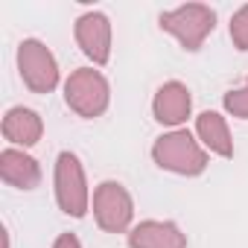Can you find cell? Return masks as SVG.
Returning <instances> with one entry per match:
<instances>
[{"label": "cell", "mask_w": 248, "mask_h": 248, "mask_svg": "<svg viewBox=\"0 0 248 248\" xmlns=\"http://www.w3.org/2000/svg\"><path fill=\"white\" fill-rule=\"evenodd\" d=\"M152 161L164 172H172L181 178H196V175H204V170L210 167V152L199 143L196 132L172 129V132H164L161 138H155Z\"/></svg>", "instance_id": "obj_1"}, {"label": "cell", "mask_w": 248, "mask_h": 248, "mask_svg": "<svg viewBox=\"0 0 248 248\" xmlns=\"http://www.w3.org/2000/svg\"><path fill=\"white\" fill-rule=\"evenodd\" d=\"M53 193H56V204L64 216H70V219H85L88 216L93 193L88 187V175H85V167H82L79 155L70 152V149L56 155Z\"/></svg>", "instance_id": "obj_2"}, {"label": "cell", "mask_w": 248, "mask_h": 248, "mask_svg": "<svg viewBox=\"0 0 248 248\" xmlns=\"http://www.w3.org/2000/svg\"><path fill=\"white\" fill-rule=\"evenodd\" d=\"M64 102L82 120H96L111 105V82L96 67H76L64 79Z\"/></svg>", "instance_id": "obj_3"}, {"label": "cell", "mask_w": 248, "mask_h": 248, "mask_svg": "<svg viewBox=\"0 0 248 248\" xmlns=\"http://www.w3.org/2000/svg\"><path fill=\"white\" fill-rule=\"evenodd\" d=\"M161 30L170 32L187 53L202 50V44L210 38V32L216 30V12L207 3H181L175 9L161 12L158 18Z\"/></svg>", "instance_id": "obj_4"}, {"label": "cell", "mask_w": 248, "mask_h": 248, "mask_svg": "<svg viewBox=\"0 0 248 248\" xmlns=\"http://www.w3.org/2000/svg\"><path fill=\"white\" fill-rule=\"evenodd\" d=\"M91 210L105 233H129L135 228V199L120 181H99L91 196Z\"/></svg>", "instance_id": "obj_5"}, {"label": "cell", "mask_w": 248, "mask_h": 248, "mask_svg": "<svg viewBox=\"0 0 248 248\" xmlns=\"http://www.w3.org/2000/svg\"><path fill=\"white\" fill-rule=\"evenodd\" d=\"M15 59H18V73H21L24 88H30L32 93H53L59 88L62 82L59 62L41 38H24L18 44Z\"/></svg>", "instance_id": "obj_6"}, {"label": "cell", "mask_w": 248, "mask_h": 248, "mask_svg": "<svg viewBox=\"0 0 248 248\" xmlns=\"http://www.w3.org/2000/svg\"><path fill=\"white\" fill-rule=\"evenodd\" d=\"M73 38L79 50L93 62V67H105L111 62V44H114V30L105 12L91 9L82 12L73 24Z\"/></svg>", "instance_id": "obj_7"}, {"label": "cell", "mask_w": 248, "mask_h": 248, "mask_svg": "<svg viewBox=\"0 0 248 248\" xmlns=\"http://www.w3.org/2000/svg\"><path fill=\"white\" fill-rule=\"evenodd\" d=\"M193 114V93L184 82L178 79H170L164 82L155 96H152V117L161 123V126H167L170 132L172 129H184V123L190 120Z\"/></svg>", "instance_id": "obj_8"}, {"label": "cell", "mask_w": 248, "mask_h": 248, "mask_svg": "<svg viewBox=\"0 0 248 248\" xmlns=\"http://www.w3.org/2000/svg\"><path fill=\"white\" fill-rule=\"evenodd\" d=\"M129 248H187V233L172 219H143L126 233Z\"/></svg>", "instance_id": "obj_9"}, {"label": "cell", "mask_w": 248, "mask_h": 248, "mask_svg": "<svg viewBox=\"0 0 248 248\" xmlns=\"http://www.w3.org/2000/svg\"><path fill=\"white\" fill-rule=\"evenodd\" d=\"M3 138L9 140V146L15 149H32L41 138H44V120L38 111L27 108V105H12L6 114H3Z\"/></svg>", "instance_id": "obj_10"}, {"label": "cell", "mask_w": 248, "mask_h": 248, "mask_svg": "<svg viewBox=\"0 0 248 248\" xmlns=\"http://www.w3.org/2000/svg\"><path fill=\"white\" fill-rule=\"evenodd\" d=\"M0 178L15 190H35L41 184V164L27 149L6 146L0 152Z\"/></svg>", "instance_id": "obj_11"}, {"label": "cell", "mask_w": 248, "mask_h": 248, "mask_svg": "<svg viewBox=\"0 0 248 248\" xmlns=\"http://www.w3.org/2000/svg\"><path fill=\"white\" fill-rule=\"evenodd\" d=\"M196 138L199 143L216 155V158H233V138H231V126L228 117L219 111H202L196 117Z\"/></svg>", "instance_id": "obj_12"}, {"label": "cell", "mask_w": 248, "mask_h": 248, "mask_svg": "<svg viewBox=\"0 0 248 248\" xmlns=\"http://www.w3.org/2000/svg\"><path fill=\"white\" fill-rule=\"evenodd\" d=\"M222 108L233 120H248V79L239 88H233V91H228L222 96Z\"/></svg>", "instance_id": "obj_13"}, {"label": "cell", "mask_w": 248, "mask_h": 248, "mask_svg": "<svg viewBox=\"0 0 248 248\" xmlns=\"http://www.w3.org/2000/svg\"><path fill=\"white\" fill-rule=\"evenodd\" d=\"M228 35H231V41H233V47H236L239 53H248V3H242V6L231 15Z\"/></svg>", "instance_id": "obj_14"}, {"label": "cell", "mask_w": 248, "mask_h": 248, "mask_svg": "<svg viewBox=\"0 0 248 248\" xmlns=\"http://www.w3.org/2000/svg\"><path fill=\"white\" fill-rule=\"evenodd\" d=\"M53 248H82V242H79V236L76 233H59L56 236V242H53Z\"/></svg>", "instance_id": "obj_15"}]
</instances>
